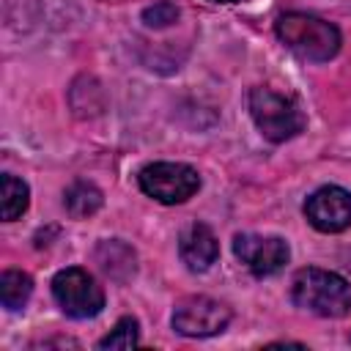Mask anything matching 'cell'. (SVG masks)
<instances>
[{
    "label": "cell",
    "mask_w": 351,
    "mask_h": 351,
    "mask_svg": "<svg viewBox=\"0 0 351 351\" xmlns=\"http://www.w3.org/2000/svg\"><path fill=\"white\" fill-rule=\"evenodd\" d=\"M274 33L277 38L302 60L310 63H326L340 52V30L313 14H302V11H291L277 16L274 22Z\"/></svg>",
    "instance_id": "cell-1"
},
{
    "label": "cell",
    "mask_w": 351,
    "mask_h": 351,
    "mask_svg": "<svg viewBox=\"0 0 351 351\" xmlns=\"http://www.w3.org/2000/svg\"><path fill=\"white\" fill-rule=\"evenodd\" d=\"M250 115L258 132L269 143H285L296 137L307 123L296 99L277 93L274 88H266V85H258L250 90Z\"/></svg>",
    "instance_id": "cell-3"
},
{
    "label": "cell",
    "mask_w": 351,
    "mask_h": 351,
    "mask_svg": "<svg viewBox=\"0 0 351 351\" xmlns=\"http://www.w3.org/2000/svg\"><path fill=\"white\" fill-rule=\"evenodd\" d=\"M291 299L296 307L321 315L343 318L351 313V282L326 269H299L291 280Z\"/></svg>",
    "instance_id": "cell-2"
},
{
    "label": "cell",
    "mask_w": 351,
    "mask_h": 351,
    "mask_svg": "<svg viewBox=\"0 0 351 351\" xmlns=\"http://www.w3.org/2000/svg\"><path fill=\"white\" fill-rule=\"evenodd\" d=\"M233 313L225 302L195 293L173 307V329L184 337H214L228 329Z\"/></svg>",
    "instance_id": "cell-6"
},
{
    "label": "cell",
    "mask_w": 351,
    "mask_h": 351,
    "mask_svg": "<svg viewBox=\"0 0 351 351\" xmlns=\"http://www.w3.org/2000/svg\"><path fill=\"white\" fill-rule=\"evenodd\" d=\"M211 3H244V0H211Z\"/></svg>",
    "instance_id": "cell-16"
},
{
    "label": "cell",
    "mask_w": 351,
    "mask_h": 351,
    "mask_svg": "<svg viewBox=\"0 0 351 351\" xmlns=\"http://www.w3.org/2000/svg\"><path fill=\"white\" fill-rule=\"evenodd\" d=\"M307 222L321 233H340L351 228V192L343 186H321L304 200Z\"/></svg>",
    "instance_id": "cell-8"
},
{
    "label": "cell",
    "mask_w": 351,
    "mask_h": 351,
    "mask_svg": "<svg viewBox=\"0 0 351 351\" xmlns=\"http://www.w3.org/2000/svg\"><path fill=\"white\" fill-rule=\"evenodd\" d=\"M176 19H178V5L170 3V0H159V3H154L143 11V22L148 27H167Z\"/></svg>",
    "instance_id": "cell-15"
},
{
    "label": "cell",
    "mask_w": 351,
    "mask_h": 351,
    "mask_svg": "<svg viewBox=\"0 0 351 351\" xmlns=\"http://www.w3.org/2000/svg\"><path fill=\"white\" fill-rule=\"evenodd\" d=\"M30 293H33L30 274H25L19 269H8V271L0 274V302H3L5 310H11V313L22 310L27 304Z\"/></svg>",
    "instance_id": "cell-12"
},
{
    "label": "cell",
    "mask_w": 351,
    "mask_h": 351,
    "mask_svg": "<svg viewBox=\"0 0 351 351\" xmlns=\"http://www.w3.org/2000/svg\"><path fill=\"white\" fill-rule=\"evenodd\" d=\"M0 184H3V219L5 222H14V219H19L27 211V206H30V189H27V184L22 178H16L11 173H5L0 178Z\"/></svg>",
    "instance_id": "cell-13"
},
{
    "label": "cell",
    "mask_w": 351,
    "mask_h": 351,
    "mask_svg": "<svg viewBox=\"0 0 351 351\" xmlns=\"http://www.w3.org/2000/svg\"><path fill=\"white\" fill-rule=\"evenodd\" d=\"M140 343V329H137V321L132 315H123L112 329L110 335H104L99 340V348H134Z\"/></svg>",
    "instance_id": "cell-14"
},
{
    "label": "cell",
    "mask_w": 351,
    "mask_h": 351,
    "mask_svg": "<svg viewBox=\"0 0 351 351\" xmlns=\"http://www.w3.org/2000/svg\"><path fill=\"white\" fill-rule=\"evenodd\" d=\"M140 189L165 206L186 203L200 189V173L184 162H154L137 173Z\"/></svg>",
    "instance_id": "cell-4"
},
{
    "label": "cell",
    "mask_w": 351,
    "mask_h": 351,
    "mask_svg": "<svg viewBox=\"0 0 351 351\" xmlns=\"http://www.w3.org/2000/svg\"><path fill=\"white\" fill-rule=\"evenodd\" d=\"M233 255L255 274V277H271L277 274L288 258V241L280 236H261V233H239L233 239Z\"/></svg>",
    "instance_id": "cell-7"
},
{
    "label": "cell",
    "mask_w": 351,
    "mask_h": 351,
    "mask_svg": "<svg viewBox=\"0 0 351 351\" xmlns=\"http://www.w3.org/2000/svg\"><path fill=\"white\" fill-rule=\"evenodd\" d=\"M178 255L189 271H208L219 258V241L206 222H192L178 236Z\"/></svg>",
    "instance_id": "cell-9"
},
{
    "label": "cell",
    "mask_w": 351,
    "mask_h": 351,
    "mask_svg": "<svg viewBox=\"0 0 351 351\" xmlns=\"http://www.w3.org/2000/svg\"><path fill=\"white\" fill-rule=\"evenodd\" d=\"M96 263L99 269L112 277V280H129L137 269V258H134V250L118 239H110V241H101L96 247Z\"/></svg>",
    "instance_id": "cell-10"
},
{
    "label": "cell",
    "mask_w": 351,
    "mask_h": 351,
    "mask_svg": "<svg viewBox=\"0 0 351 351\" xmlns=\"http://www.w3.org/2000/svg\"><path fill=\"white\" fill-rule=\"evenodd\" d=\"M52 296H55L58 307L69 318H77V321L96 318L104 310V291H101V285L93 280L90 271H85L80 266L60 269L52 277Z\"/></svg>",
    "instance_id": "cell-5"
},
{
    "label": "cell",
    "mask_w": 351,
    "mask_h": 351,
    "mask_svg": "<svg viewBox=\"0 0 351 351\" xmlns=\"http://www.w3.org/2000/svg\"><path fill=\"white\" fill-rule=\"evenodd\" d=\"M104 203V195L99 186H93L90 181H74L66 192H63V206L69 211V217L74 219H85L93 217Z\"/></svg>",
    "instance_id": "cell-11"
}]
</instances>
